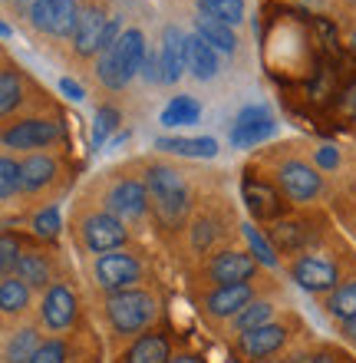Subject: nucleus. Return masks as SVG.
Segmentation results:
<instances>
[{
  "label": "nucleus",
  "instance_id": "423d86ee",
  "mask_svg": "<svg viewBox=\"0 0 356 363\" xmlns=\"http://www.w3.org/2000/svg\"><path fill=\"white\" fill-rule=\"evenodd\" d=\"M76 235H79V245L89 255H109V251H119L129 241L125 221L119 215H113V211H86L76 221Z\"/></svg>",
  "mask_w": 356,
  "mask_h": 363
},
{
  "label": "nucleus",
  "instance_id": "37998d69",
  "mask_svg": "<svg viewBox=\"0 0 356 363\" xmlns=\"http://www.w3.org/2000/svg\"><path fill=\"white\" fill-rule=\"evenodd\" d=\"M168 363H205L198 354H172V360Z\"/></svg>",
  "mask_w": 356,
  "mask_h": 363
},
{
  "label": "nucleus",
  "instance_id": "412c9836",
  "mask_svg": "<svg viewBox=\"0 0 356 363\" xmlns=\"http://www.w3.org/2000/svg\"><path fill=\"white\" fill-rule=\"evenodd\" d=\"M159 67H162V83H178L188 69V53H185V37L178 27L162 30V47H159Z\"/></svg>",
  "mask_w": 356,
  "mask_h": 363
},
{
  "label": "nucleus",
  "instance_id": "6e6552de",
  "mask_svg": "<svg viewBox=\"0 0 356 363\" xmlns=\"http://www.w3.org/2000/svg\"><path fill=\"white\" fill-rule=\"evenodd\" d=\"M93 277H96V287L106 291V294H119V291H132L139 281L145 277V264L129 251H109V255H99L96 264H93Z\"/></svg>",
  "mask_w": 356,
  "mask_h": 363
},
{
  "label": "nucleus",
  "instance_id": "9d476101",
  "mask_svg": "<svg viewBox=\"0 0 356 363\" xmlns=\"http://www.w3.org/2000/svg\"><path fill=\"white\" fill-rule=\"evenodd\" d=\"M109 13L99 0H89L83 4L79 10V20H76V30L69 37V47H73V57L76 60H93L96 53H103L106 47V30H109Z\"/></svg>",
  "mask_w": 356,
  "mask_h": 363
},
{
  "label": "nucleus",
  "instance_id": "4468645a",
  "mask_svg": "<svg viewBox=\"0 0 356 363\" xmlns=\"http://www.w3.org/2000/svg\"><path fill=\"white\" fill-rule=\"evenodd\" d=\"M254 301H258L254 281H248V284L212 287V291L202 297V311L212 317V320H234V317H238L244 307L254 304Z\"/></svg>",
  "mask_w": 356,
  "mask_h": 363
},
{
  "label": "nucleus",
  "instance_id": "4be33fe9",
  "mask_svg": "<svg viewBox=\"0 0 356 363\" xmlns=\"http://www.w3.org/2000/svg\"><path fill=\"white\" fill-rule=\"evenodd\" d=\"M27 89H30V83H27V77L20 73V67H13L10 57H4V69H0V116H4V119H10L13 109L23 106Z\"/></svg>",
  "mask_w": 356,
  "mask_h": 363
},
{
  "label": "nucleus",
  "instance_id": "c03bdc74",
  "mask_svg": "<svg viewBox=\"0 0 356 363\" xmlns=\"http://www.w3.org/2000/svg\"><path fill=\"white\" fill-rule=\"evenodd\" d=\"M310 363H340V357H337V354H330V350H320V354L314 357Z\"/></svg>",
  "mask_w": 356,
  "mask_h": 363
},
{
  "label": "nucleus",
  "instance_id": "a211bd4d",
  "mask_svg": "<svg viewBox=\"0 0 356 363\" xmlns=\"http://www.w3.org/2000/svg\"><path fill=\"white\" fill-rule=\"evenodd\" d=\"M270 133H274V116H270L264 106H248L231 125V145L251 149V145H258L260 139H268Z\"/></svg>",
  "mask_w": 356,
  "mask_h": 363
},
{
  "label": "nucleus",
  "instance_id": "9b49d317",
  "mask_svg": "<svg viewBox=\"0 0 356 363\" xmlns=\"http://www.w3.org/2000/svg\"><path fill=\"white\" fill-rule=\"evenodd\" d=\"M79 10H83L79 0H33L30 4V23L40 33H47V37L63 40V37H73Z\"/></svg>",
  "mask_w": 356,
  "mask_h": 363
},
{
  "label": "nucleus",
  "instance_id": "a18cd8bd",
  "mask_svg": "<svg viewBox=\"0 0 356 363\" xmlns=\"http://www.w3.org/2000/svg\"><path fill=\"white\" fill-rule=\"evenodd\" d=\"M343 337H347V340H353V344H356V317H353V320H350V324H343Z\"/></svg>",
  "mask_w": 356,
  "mask_h": 363
},
{
  "label": "nucleus",
  "instance_id": "5701e85b",
  "mask_svg": "<svg viewBox=\"0 0 356 363\" xmlns=\"http://www.w3.org/2000/svg\"><path fill=\"white\" fill-rule=\"evenodd\" d=\"M40 347H43L40 327H33V324L17 327V330H10L7 340H4V363H30Z\"/></svg>",
  "mask_w": 356,
  "mask_h": 363
},
{
  "label": "nucleus",
  "instance_id": "4c0bfd02",
  "mask_svg": "<svg viewBox=\"0 0 356 363\" xmlns=\"http://www.w3.org/2000/svg\"><path fill=\"white\" fill-rule=\"evenodd\" d=\"M244 238H248L251 251H254V258H258L260 264H268V268H274V264H277V251H274V245H270V241L264 238L254 225H244Z\"/></svg>",
  "mask_w": 356,
  "mask_h": 363
},
{
  "label": "nucleus",
  "instance_id": "ddd939ff",
  "mask_svg": "<svg viewBox=\"0 0 356 363\" xmlns=\"http://www.w3.org/2000/svg\"><path fill=\"white\" fill-rule=\"evenodd\" d=\"M287 271L310 294H327V291H337L340 287V268L327 258H317V255H297L287 264Z\"/></svg>",
  "mask_w": 356,
  "mask_h": 363
},
{
  "label": "nucleus",
  "instance_id": "49530a36",
  "mask_svg": "<svg viewBox=\"0 0 356 363\" xmlns=\"http://www.w3.org/2000/svg\"><path fill=\"white\" fill-rule=\"evenodd\" d=\"M350 50H353V53H356V30H353V33H350Z\"/></svg>",
  "mask_w": 356,
  "mask_h": 363
},
{
  "label": "nucleus",
  "instance_id": "f03ea898",
  "mask_svg": "<svg viewBox=\"0 0 356 363\" xmlns=\"http://www.w3.org/2000/svg\"><path fill=\"white\" fill-rule=\"evenodd\" d=\"M145 60H149V47H145V33L139 27L122 30V37L116 43H109L99 53L96 77L106 89H125L135 73H142Z\"/></svg>",
  "mask_w": 356,
  "mask_h": 363
},
{
  "label": "nucleus",
  "instance_id": "1a4fd4ad",
  "mask_svg": "<svg viewBox=\"0 0 356 363\" xmlns=\"http://www.w3.org/2000/svg\"><path fill=\"white\" fill-rule=\"evenodd\" d=\"M241 195H244V205L258 221H280L287 218V195L274 185V179H264L254 169H248L244 182H241Z\"/></svg>",
  "mask_w": 356,
  "mask_h": 363
},
{
  "label": "nucleus",
  "instance_id": "c756f323",
  "mask_svg": "<svg viewBox=\"0 0 356 363\" xmlns=\"http://www.w3.org/2000/svg\"><path fill=\"white\" fill-rule=\"evenodd\" d=\"M155 149H162V152H172V155H195V159H212L218 155V143L214 139H182V135H175V139H159Z\"/></svg>",
  "mask_w": 356,
  "mask_h": 363
},
{
  "label": "nucleus",
  "instance_id": "aec40b11",
  "mask_svg": "<svg viewBox=\"0 0 356 363\" xmlns=\"http://www.w3.org/2000/svg\"><path fill=\"white\" fill-rule=\"evenodd\" d=\"M172 360V340L165 330H149V334H139L129 344L119 363H168Z\"/></svg>",
  "mask_w": 356,
  "mask_h": 363
},
{
  "label": "nucleus",
  "instance_id": "7c9ffc66",
  "mask_svg": "<svg viewBox=\"0 0 356 363\" xmlns=\"http://www.w3.org/2000/svg\"><path fill=\"white\" fill-rule=\"evenodd\" d=\"M202 119V103L195 96H175L172 103L162 109V125H192Z\"/></svg>",
  "mask_w": 356,
  "mask_h": 363
},
{
  "label": "nucleus",
  "instance_id": "2eb2a0df",
  "mask_svg": "<svg viewBox=\"0 0 356 363\" xmlns=\"http://www.w3.org/2000/svg\"><path fill=\"white\" fill-rule=\"evenodd\" d=\"M149 208V189L145 179H116L113 189L106 191V211L119 215L122 221L129 218H142Z\"/></svg>",
  "mask_w": 356,
  "mask_h": 363
},
{
  "label": "nucleus",
  "instance_id": "c9c22d12",
  "mask_svg": "<svg viewBox=\"0 0 356 363\" xmlns=\"http://www.w3.org/2000/svg\"><path fill=\"white\" fill-rule=\"evenodd\" d=\"M30 228H33V235H37V238L57 241V238H59V228H63L57 205H50V208H40L37 215H33V221H30Z\"/></svg>",
  "mask_w": 356,
  "mask_h": 363
},
{
  "label": "nucleus",
  "instance_id": "7ed1b4c3",
  "mask_svg": "<svg viewBox=\"0 0 356 363\" xmlns=\"http://www.w3.org/2000/svg\"><path fill=\"white\" fill-rule=\"evenodd\" d=\"M103 314L113 334L119 337H139L142 330L155 324L159 317V297L145 287H132V291H119V294H106L103 301Z\"/></svg>",
  "mask_w": 356,
  "mask_h": 363
},
{
  "label": "nucleus",
  "instance_id": "bb28decb",
  "mask_svg": "<svg viewBox=\"0 0 356 363\" xmlns=\"http://www.w3.org/2000/svg\"><path fill=\"white\" fill-rule=\"evenodd\" d=\"M30 291H33V287H27L17 274H10V277H4V281H0V311H4V317H7V320H10V317L27 314Z\"/></svg>",
  "mask_w": 356,
  "mask_h": 363
},
{
  "label": "nucleus",
  "instance_id": "79ce46f5",
  "mask_svg": "<svg viewBox=\"0 0 356 363\" xmlns=\"http://www.w3.org/2000/svg\"><path fill=\"white\" fill-rule=\"evenodd\" d=\"M59 86H63V93H67L73 103H79V99H83V86H79V83H73V79H63Z\"/></svg>",
  "mask_w": 356,
  "mask_h": 363
},
{
  "label": "nucleus",
  "instance_id": "39448f33",
  "mask_svg": "<svg viewBox=\"0 0 356 363\" xmlns=\"http://www.w3.org/2000/svg\"><path fill=\"white\" fill-rule=\"evenodd\" d=\"M270 179L294 205H307V201H317L323 195V172L307 159H297V155L274 159V175Z\"/></svg>",
  "mask_w": 356,
  "mask_h": 363
},
{
  "label": "nucleus",
  "instance_id": "c85d7f7f",
  "mask_svg": "<svg viewBox=\"0 0 356 363\" xmlns=\"http://www.w3.org/2000/svg\"><path fill=\"white\" fill-rule=\"evenodd\" d=\"M222 238H224V221L222 218H214V215H208V211L195 215V221H192V248L198 251V255L212 251Z\"/></svg>",
  "mask_w": 356,
  "mask_h": 363
},
{
  "label": "nucleus",
  "instance_id": "58836bf2",
  "mask_svg": "<svg viewBox=\"0 0 356 363\" xmlns=\"http://www.w3.org/2000/svg\"><path fill=\"white\" fill-rule=\"evenodd\" d=\"M67 360H69L67 340H43V347L33 354L30 363H67Z\"/></svg>",
  "mask_w": 356,
  "mask_h": 363
},
{
  "label": "nucleus",
  "instance_id": "f8f14e48",
  "mask_svg": "<svg viewBox=\"0 0 356 363\" xmlns=\"http://www.w3.org/2000/svg\"><path fill=\"white\" fill-rule=\"evenodd\" d=\"M79 317V297L76 291L69 287V281H57L53 287H47L43 294V304H40V320L50 334H63L76 324Z\"/></svg>",
  "mask_w": 356,
  "mask_h": 363
},
{
  "label": "nucleus",
  "instance_id": "0eeeda50",
  "mask_svg": "<svg viewBox=\"0 0 356 363\" xmlns=\"http://www.w3.org/2000/svg\"><path fill=\"white\" fill-rule=\"evenodd\" d=\"M260 261L248 251L222 248L202 264V277L208 287H228V284H248L258 274Z\"/></svg>",
  "mask_w": 356,
  "mask_h": 363
},
{
  "label": "nucleus",
  "instance_id": "f3484780",
  "mask_svg": "<svg viewBox=\"0 0 356 363\" xmlns=\"http://www.w3.org/2000/svg\"><path fill=\"white\" fill-rule=\"evenodd\" d=\"M290 330L280 320H270V324L264 327H254V330H248V334L238 337V350L248 360H268V357H274L280 350V347L287 344Z\"/></svg>",
  "mask_w": 356,
  "mask_h": 363
},
{
  "label": "nucleus",
  "instance_id": "72a5a7b5",
  "mask_svg": "<svg viewBox=\"0 0 356 363\" xmlns=\"http://www.w3.org/2000/svg\"><path fill=\"white\" fill-rule=\"evenodd\" d=\"M20 191H23L20 162L13 159V155H4V159H0V199H4V205H10V201L17 199Z\"/></svg>",
  "mask_w": 356,
  "mask_h": 363
},
{
  "label": "nucleus",
  "instance_id": "20e7f679",
  "mask_svg": "<svg viewBox=\"0 0 356 363\" xmlns=\"http://www.w3.org/2000/svg\"><path fill=\"white\" fill-rule=\"evenodd\" d=\"M67 139V129L59 123V116H27L20 123H7L0 133L4 149H20V152H47L57 143Z\"/></svg>",
  "mask_w": 356,
  "mask_h": 363
},
{
  "label": "nucleus",
  "instance_id": "393cba45",
  "mask_svg": "<svg viewBox=\"0 0 356 363\" xmlns=\"http://www.w3.org/2000/svg\"><path fill=\"white\" fill-rule=\"evenodd\" d=\"M13 274L27 287H37V291L57 284V281H53V261H50V255H43V251H23V258H20Z\"/></svg>",
  "mask_w": 356,
  "mask_h": 363
},
{
  "label": "nucleus",
  "instance_id": "e433bc0d",
  "mask_svg": "<svg viewBox=\"0 0 356 363\" xmlns=\"http://www.w3.org/2000/svg\"><path fill=\"white\" fill-rule=\"evenodd\" d=\"M20 258H23V248H20V238L13 231H4V238H0V271L4 277H10L17 271Z\"/></svg>",
  "mask_w": 356,
  "mask_h": 363
},
{
  "label": "nucleus",
  "instance_id": "473e14b6",
  "mask_svg": "<svg viewBox=\"0 0 356 363\" xmlns=\"http://www.w3.org/2000/svg\"><path fill=\"white\" fill-rule=\"evenodd\" d=\"M198 13L234 27L244 20V0H198Z\"/></svg>",
  "mask_w": 356,
  "mask_h": 363
},
{
  "label": "nucleus",
  "instance_id": "dca6fc26",
  "mask_svg": "<svg viewBox=\"0 0 356 363\" xmlns=\"http://www.w3.org/2000/svg\"><path fill=\"white\" fill-rule=\"evenodd\" d=\"M314 235H317V228H314L310 218H304V215H287V218L274 221L268 228V241L280 255H297V251H304L310 241H314Z\"/></svg>",
  "mask_w": 356,
  "mask_h": 363
},
{
  "label": "nucleus",
  "instance_id": "a878e982",
  "mask_svg": "<svg viewBox=\"0 0 356 363\" xmlns=\"http://www.w3.org/2000/svg\"><path fill=\"white\" fill-rule=\"evenodd\" d=\"M323 311H327V317L340 320V324H350V320H353L356 317V277L343 281L337 291H330V294L323 297Z\"/></svg>",
  "mask_w": 356,
  "mask_h": 363
},
{
  "label": "nucleus",
  "instance_id": "f704fd0d",
  "mask_svg": "<svg viewBox=\"0 0 356 363\" xmlns=\"http://www.w3.org/2000/svg\"><path fill=\"white\" fill-rule=\"evenodd\" d=\"M122 123V113H119L116 106H99L96 116H93V149L106 143L109 135L116 133V125Z\"/></svg>",
  "mask_w": 356,
  "mask_h": 363
},
{
  "label": "nucleus",
  "instance_id": "b1692460",
  "mask_svg": "<svg viewBox=\"0 0 356 363\" xmlns=\"http://www.w3.org/2000/svg\"><path fill=\"white\" fill-rule=\"evenodd\" d=\"M185 53H188V69L195 79H214L218 77V50L202 40L198 33L185 37Z\"/></svg>",
  "mask_w": 356,
  "mask_h": 363
},
{
  "label": "nucleus",
  "instance_id": "6ab92c4d",
  "mask_svg": "<svg viewBox=\"0 0 356 363\" xmlns=\"http://www.w3.org/2000/svg\"><path fill=\"white\" fill-rule=\"evenodd\" d=\"M20 175H23V191L37 195L59 179V159L53 152H30L27 159H20Z\"/></svg>",
  "mask_w": 356,
  "mask_h": 363
},
{
  "label": "nucleus",
  "instance_id": "ea45409f",
  "mask_svg": "<svg viewBox=\"0 0 356 363\" xmlns=\"http://www.w3.org/2000/svg\"><path fill=\"white\" fill-rule=\"evenodd\" d=\"M337 116L347 119V123H356V79H350L337 93Z\"/></svg>",
  "mask_w": 356,
  "mask_h": 363
},
{
  "label": "nucleus",
  "instance_id": "2f4dec72",
  "mask_svg": "<svg viewBox=\"0 0 356 363\" xmlns=\"http://www.w3.org/2000/svg\"><path fill=\"white\" fill-rule=\"evenodd\" d=\"M270 317H274V304L270 301H254L251 307H244L238 317L231 320V330L234 334H248V330H254V327H264V324H270Z\"/></svg>",
  "mask_w": 356,
  "mask_h": 363
},
{
  "label": "nucleus",
  "instance_id": "a19ab883",
  "mask_svg": "<svg viewBox=\"0 0 356 363\" xmlns=\"http://www.w3.org/2000/svg\"><path fill=\"white\" fill-rule=\"evenodd\" d=\"M314 159H317L323 169H337V165H340V155H337V149H333V145H320L317 152H314Z\"/></svg>",
  "mask_w": 356,
  "mask_h": 363
},
{
  "label": "nucleus",
  "instance_id": "f257e3e1",
  "mask_svg": "<svg viewBox=\"0 0 356 363\" xmlns=\"http://www.w3.org/2000/svg\"><path fill=\"white\" fill-rule=\"evenodd\" d=\"M145 189H149V211L162 228H178L188 211H192V189L185 172H178L175 165L152 162L145 169Z\"/></svg>",
  "mask_w": 356,
  "mask_h": 363
},
{
  "label": "nucleus",
  "instance_id": "cd10ccee",
  "mask_svg": "<svg viewBox=\"0 0 356 363\" xmlns=\"http://www.w3.org/2000/svg\"><path fill=\"white\" fill-rule=\"evenodd\" d=\"M195 33H198L202 40H208L218 53H234V50H238L234 30L228 27V23H222V20H212V17H205V13H198V20H195Z\"/></svg>",
  "mask_w": 356,
  "mask_h": 363
}]
</instances>
